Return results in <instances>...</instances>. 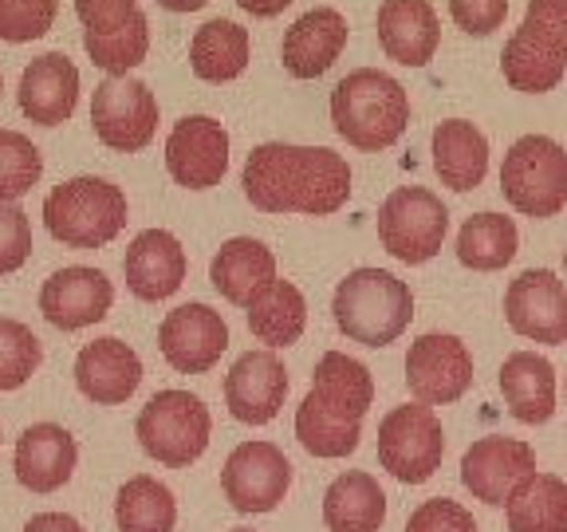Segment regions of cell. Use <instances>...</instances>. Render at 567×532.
Instances as JSON below:
<instances>
[{
    "label": "cell",
    "mask_w": 567,
    "mask_h": 532,
    "mask_svg": "<svg viewBox=\"0 0 567 532\" xmlns=\"http://www.w3.org/2000/svg\"><path fill=\"white\" fill-rule=\"evenodd\" d=\"M240 186L260 213H303L331 217L351 197V166L331 146L260 142L245 158Z\"/></svg>",
    "instance_id": "obj_1"
},
{
    "label": "cell",
    "mask_w": 567,
    "mask_h": 532,
    "mask_svg": "<svg viewBox=\"0 0 567 532\" xmlns=\"http://www.w3.org/2000/svg\"><path fill=\"white\" fill-rule=\"evenodd\" d=\"M331 123L354 151H386L410 126V95L386 71L359 68L331 91Z\"/></svg>",
    "instance_id": "obj_2"
},
{
    "label": "cell",
    "mask_w": 567,
    "mask_h": 532,
    "mask_svg": "<svg viewBox=\"0 0 567 532\" xmlns=\"http://www.w3.org/2000/svg\"><path fill=\"white\" fill-rule=\"evenodd\" d=\"M331 316L347 339L363 347H390L414 319V293L386 268H354L336 284Z\"/></svg>",
    "instance_id": "obj_3"
},
{
    "label": "cell",
    "mask_w": 567,
    "mask_h": 532,
    "mask_svg": "<svg viewBox=\"0 0 567 532\" xmlns=\"http://www.w3.org/2000/svg\"><path fill=\"white\" fill-rule=\"evenodd\" d=\"M44 225L68 248H103L126 229V194L106 177H71L44 197Z\"/></svg>",
    "instance_id": "obj_4"
},
{
    "label": "cell",
    "mask_w": 567,
    "mask_h": 532,
    "mask_svg": "<svg viewBox=\"0 0 567 532\" xmlns=\"http://www.w3.org/2000/svg\"><path fill=\"white\" fill-rule=\"evenodd\" d=\"M501 194L520 217L548 222L567 209V151L548 134H524L501 162Z\"/></svg>",
    "instance_id": "obj_5"
},
{
    "label": "cell",
    "mask_w": 567,
    "mask_h": 532,
    "mask_svg": "<svg viewBox=\"0 0 567 532\" xmlns=\"http://www.w3.org/2000/svg\"><path fill=\"white\" fill-rule=\"evenodd\" d=\"M138 446L166 470H186L209 450L213 418L197 395L189 390H158L134 422Z\"/></svg>",
    "instance_id": "obj_6"
},
{
    "label": "cell",
    "mask_w": 567,
    "mask_h": 532,
    "mask_svg": "<svg viewBox=\"0 0 567 532\" xmlns=\"http://www.w3.org/2000/svg\"><path fill=\"white\" fill-rule=\"evenodd\" d=\"M450 233V209L425 186H399L379 205V241L402 265L434 260Z\"/></svg>",
    "instance_id": "obj_7"
},
{
    "label": "cell",
    "mask_w": 567,
    "mask_h": 532,
    "mask_svg": "<svg viewBox=\"0 0 567 532\" xmlns=\"http://www.w3.org/2000/svg\"><path fill=\"white\" fill-rule=\"evenodd\" d=\"M445 430L434 407L406 402L379 422V466L402 485H422L442 470Z\"/></svg>",
    "instance_id": "obj_8"
},
{
    "label": "cell",
    "mask_w": 567,
    "mask_h": 532,
    "mask_svg": "<svg viewBox=\"0 0 567 532\" xmlns=\"http://www.w3.org/2000/svg\"><path fill=\"white\" fill-rule=\"evenodd\" d=\"M91 126L103 146L138 154L158 134V99L134 75H106L91 99Z\"/></svg>",
    "instance_id": "obj_9"
},
{
    "label": "cell",
    "mask_w": 567,
    "mask_h": 532,
    "mask_svg": "<svg viewBox=\"0 0 567 532\" xmlns=\"http://www.w3.org/2000/svg\"><path fill=\"white\" fill-rule=\"evenodd\" d=\"M406 387L422 407H450L473 387V351L453 331H425L406 351Z\"/></svg>",
    "instance_id": "obj_10"
},
{
    "label": "cell",
    "mask_w": 567,
    "mask_h": 532,
    "mask_svg": "<svg viewBox=\"0 0 567 532\" xmlns=\"http://www.w3.org/2000/svg\"><path fill=\"white\" fill-rule=\"evenodd\" d=\"M536 473V450L520 438H477L461 458V485L470 489L473 501L493 509H505Z\"/></svg>",
    "instance_id": "obj_11"
},
{
    "label": "cell",
    "mask_w": 567,
    "mask_h": 532,
    "mask_svg": "<svg viewBox=\"0 0 567 532\" xmlns=\"http://www.w3.org/2000/svg\"><path fill=\"white\" fill-rule=\"evenodd\" d=\"M221 489L237 513H272L292 489V461L272 442H240L225 461Z\"/></svg>",
    "instance_id": "obj_12"
},
{
    "label": "cell",
    "mask_w": 567,
    "mask_h": 532,
    "mask_svg": "<svg viewBox=\"0 0 567 532\" xmlns=\"http://www.w3.org/2000/svg\"><path fill=\"white\" fill-rule=\"evenodd\" d=\"M505 319L532 344H567V280L551 268H524L505 288Z\"/></svg>",
    "instance_id": "obj_13"
},
{
    "label": "cell",
    "mask_w": 567,
    "mask_h": 532,
    "mask_svg": "<svg viewBox=\"0 0 567 532\" xmlns=\"http://www.w3.org/2000/svg\"><path fill=\"white\" fill-rule=\"evenodd\" d=\"M158 347L162 359L174 371L205 375L221 364V355L229 351V324L209 304H182V308L166 311V319H162Z\"/></svg>",
    "instance_id": "obj_14"
},
{
    "label": "cell",
    "mask_w": 567,
    "mask_h": 532,
    "mask_svg": "<svg viewBox=\"0 0 567 532\" xmlns=\"http://www.w3.org/2000/svg\"><path fill=\"white\" fill-rule=\"evenodd\" d=\"M166 170L182 190L221 186L229 170V131L213 115H186L166 139Z\"/></svg>",
    "instance_id": "obj_15"
},
{
    "label": "cell",
    "mask_w": 567,
    "mask_h": 532,
    "mask_svg": "<svg viewBox=\"0 0 567 532\" xmlns=\"http://www.w3.org/2000/svg\"><path fill=\"white\" fill-rule=\"evenodd\" d=\"M288 399V371L276 351H245L225 375V407L237 422L268 426Z\"/></svg>",
    "instance_id": "obj_16"
},
{
    "label": "cell",
    "mask_w": 567,
    "mask_h": 532,
    "mask_svg": "<svg viewBox=\"0 0 567 532\" xmlns=\"http://www.w3.org/2000/svg\"><path fill=\"white\" fill-rule=\"evenodd\" d=\"M115 304V284L106 280L99 268H87V265H71V268H60L44 280L40 288V311L52 328L60 331H80V328H91L99 319H106Z\"/></svg>",
    "instance_id": "obj_17"
},
{
    "label": "cell",
    "mask_w": 567,
    "mask_h": 532,
    "mask_svg": "<svg viewBox=\"0 0 567 532\" xmlns=\"http://www.w3.org/2000/svg\"><path fill=\"white\" fill-rule=\"evenodd\" d=\"M347 17L339 9H311L280 40V63L292 80H319L336 68V60L347 48Z\"/></svg>",
    "instance_id": "obj_18"
},
{
    "label": "cell",
    "mask_w": 567,
    "mask_h": 532,
    "mask_svg": "<svg viewBox=\"0 0 567 532\" xmlns=\"http://www.w3.org/2000/svg\"><path fill=\"white\" fill-rule=\"evenodd\" d=\"M186 273H189L186 248H182V241L169 229L138 233L123 257L126 288L146 304L169 300L186 284Z\"/></svg>",
    "instance_id": "obj_19"
},
{
    "label": "cell",
    "mask_w": 567,
    "mask_h": 532,
    "mask_svg": "<svg viewBox=\"0 0 567 532\" xmlns=\"http://www.w3.org/2000/svg\"><path fill=\"white\" fill-rule=\"evenodd\" d=\"M374 28L386 60L402 68H425L442 48V20L430 0H382Z\"/></svg>",
    "instance_id": "obj_20"
},
{
    "label": "cell",
    "mask_w": 567,
    "mask_h": 532,
    "mask_svg": "<svg viewBox=\"0 0 567 532\" xmlns=\"http://www.w3.org/2000/svg\"><path fill=\"white\" fill-rule=\"evenodd\" d=\"M20 111L40 126H60L75 115L80 103V68L68 60L63 52H44L35 55L20 75Z\"/></svg>",
    "instance_id": "obj_21"
},
{
    "label": "cell",
    "mask_w": 567,
    "mask_h": 532,
    "mask_svg": "<svg viewBox=\"0 0 567 532\" xmlns=\"http://www.w3.org/2000/svg\"><path fill=\"white\" fill-rule=\"evenodd\" d=\"M142 359L131 344L115 336H103L75 355V387L87 395L95 407H118L138 390Z\"/></svg>",
    "instance_id": "obj_22"
},
{
    "label": "cell",
    "mask_w": 567,
    "mask_h": 532,
    "mask_svg": "<svg viewBox=\"0 0 567 532\" xmlns=\"http://www.w3.org/2000/svg\"><path fill=\"white\" fill-rule=\"evenodd\" d=\"M80 461L75 438L55 422H35L17 438V481L32 493H55L71 481Z\"/></svg>",
    "instance_id": "obj_23"
},
{
    "label": "cell",
    "mask_w": 567,
    "mask_h": 532,
    "mask_svg": "<svg viewBox=\"0 0 567 532\" xmlns=\"http://www.w3.org/2000/svg\"><path fill=\"white\" fill-rule=\"evenodd\" d=\"M434 151V174L453 194H470L485 182L488 174V139L470 119H445L434 126L430 139Z\"/></svg>",
    "instance_id": "obj_24"
},
{
    "label": "cell",
    "mask_w": 567,
    "mask_h": 532,
    "mask_svg": "<svg viewBox=\"0 0 567 532\" xmlns=\"http://www.w3.org/2000/svg\"><path fill=\"white\" fill-rule=\"evenodd\" d=\"M308 395L323 415L339 418V422H363L367 410L374 407V375L351 355L328 351L319 355Z\"/></svg>",
    "instance_id": "obj_25"
},
{
    "label": "cell",
    "mask_w": 567,
    "mask_h": 532,
    "mask_svg": "<svg viewBox=\"0 0 567 532\" xmlns=\"http://www.w3.org/2000/svg\"><path fill=\"white\" fill-rule=\"evenodd\" d=\"M501 399L524 426H544L556 415V367L536 351H513L501 364Z\"/></svg>",
    "instance_id": "obj_26"
},
{
    "label": "cell",
    "mask_w": 567,
    "mask_h": 532,
    "mask_svg": "<svg viewBox=\"0 0 567 532\" xmlns=\"http://www.w3.org/2000/svg\"><path fill=\"white\" fill-rule=\"evenodd\" d=\"M209 280L213 288L237 308H248V300L276 280V257L265 241L252 237H233L217 248V257L209 260Z\"/></svg>",
    "instance_id": "obj_27"
},
{
    "label": "cell",
    "mask_w": 567,
    "mask_h": 532,
    "mask_svg": "<svg viewBox=\"0 0 567 532\" xmlns=\"http://www.w3.org/2000/svg\"><path fill=\"white\" fill-rule=\"evenodd\" d=\"M328 532H379L386 524V493L363 470H347L323 493Z\"/></svg>",
    "instance_id": "obj_28"
},
{
    "label": "cell",
    "mask_w": 567,
    "mask_h": 532,
    "mask_svg": "<svg viewBox=\"0 0 567 532\" xmlns=\"http://www.w3.org/2000/svg\"><path fill=\"white\" fill-rule=\"evenodd\" d=\"M248 331L268 347V351H280V347L300 344L303 328H308V300L296 288L292 280H280L276 276L268 288H260L245 308Z\"/></svg>",
    "instance_id": "obj_29"
},
{
    "label": "cell",
    "mask_w": 567,
    "mask_h": 532,
    "mask_svg": "<svg viewBox=\"0 0 567 532\" xmlns=\"http://www.w3.org/2000/svg\"><path fill=\"white\" fill-rule=\"evenodd\" d=\"M248 60H252V40H248V28H240L237 20H205L189 40V68L205 83L237 80L245 75Z\"/></svg>",
    "instance_id": "obj_30"
},
{
    "label": "cell",
    "mask_w": 567,
    "mask_h": 532,
    "mask_svg": "<svg viewBox=\"0 0 567 532\" xmlns=\"http://www.w3.org/2000/svg\"><path fill=\"white\" fill-rule=\"evenodd\" d=\"M501 75L520 95H548V91H556L564 83L567 55L544 44V40H536L528 28H516L508 35L505 52H501Z\"/></svg>",
    "instance_id": "obj_31"
},
{
    "label": "cell",
    "mask_w": 567,
    "mask_h": 532,
    "mask_svg": "<svg viewBox=\"0 0 567 532\" xmlns=\"http://www.w3.org/2000/svg\"><path fill=\"white\" fill-rule=\"evenodd\" d=\"M516 248H520L516 222L493 209L473 213L457 233V260L473 273H501L505 265H513Z\"/></svg>",
    "instance_id": "obj_32"
},
{
    "label": "cell",
    "mask_w": 567,
    "mask_h": 532,
    "mask_svg": "<svg viewBox=\"0 0 567 532\" xmlns=\"http://www.w3.org/2000/svg\"><path fill=\"white\" fill-rule=\"evenodd\" d=\"M508 532H567V481L536 473L505 505Z\"/></svg>",
    "instance_id": "obj_33"
},
{
    "label": "cell",
    "mask_w": 567,
    "mask_h": 532,
    "mask_svg": "<svg viewBox=\"0 0 567 532\" xmlns=\"http://www.w3.org/2000/svg\"><path fill=\"white\" fill-rule=\"evenodd\" d=\"M83 48H87L91 63L106 75H131L146 52H151V20L146 12H134L131 20L115 28H83Z\"/></svg>",
    "instance_id": "obj_34"
},
{
    "label": "cell",
    "mask_w": 567,
    "mask_h": 532,
    "mask_svg": "<svg viewBox=\"0 0 567 532\" xmlns=\"http://www.w3.org/2000/svg\"><path fill=\"white\" fill-rule=\"evenodd\" d=\"M115 521L118 532H174L177 524V501L169 485L158 478H131L115 497Z\"/></svg>",
    "instance_id": "obj_35"
},
{
    "label": "cell",
    "mask_w": 567,
    "mask_h": 532,
    "mask_svg": "<svg viewBox=\"0 0 567 532\" xmlns=\"http://www.w3.org/2000/svg\"><path fill=\"white\" fill-rule=\"evenodd\" d=\"M296 438H300V446L311 458L336 461L359 450V442H363V422H339V418L323 415L311 395H303V402L296 407Z\"/></svg>",
    "instance_id": "obj_36"
},
{
    "label": "cell",
    "mask_w": 567,
    "mask_h": 532,
    "mask_svg": "<svg viewBox=\"0 0 567 532\" xmlns=\"http://www.w3.org/2000/svg\"><path fill=\"white\" fill-rule=\"evenodd\" d=\"M44 177V158L20 131H0V202H20Z\"/></svg>",
    "instance_id": "obj_37"
},
{
    "label": "cell",
    "mask_w": 567,
    "mask_h": 532,
    "mask_svg": "<svg viewBox=\"0 0 567 532\" xmlns=\"http://www.w3.org/2000/svg\"><path fill=\"white\" fill-rule=\"evenodd\" d=\"M44 359V347L20 319H0V390H20Z\"/></svg>",
    "instance_id": "obj_38"
},
{
    "label": "cell",
    "mask_w": 567,
    "mask_h": 532,
    "mask_svg": "<svg viewBox=\"0 0 567 532\" xmlns=\"http://www.w3.org/2000/svg\"><path fill=\"white\" fill-rule=\"evenodd\" d=\"M60 0H0V40L4 44H32L48 35Z\"/></svg>",
    "instance_id": "obj_39"
},
{
    "label": "cell",
    "mask_w": 567,
    "mask_h": 532,
    "mask_svg": "<svg viewBox=\"0 0 567 532\" xmlns=\"http://www.w3.org/2000/svg\"><path fill=\"white\" fill-rule=\"evenodd\" d=\"M32 257V222L17 202H0V276L24 268Z\"/></svg>",
    "instance_id": "obj_40"
},
{
    "label": "cell",
    "mask_w": 567,
    "mask_h": 532,
    "mask_svg": "<svg viewBox=\"0 0 567 532\" xmlns=\"http://www.w3.org/2000/svg\"><path fill=\"white\" fill-rule=\"evenodd\" d=\"M406 532H477V521L470 509L450 501V497H434L410 513Z\"/></svg>",
    "instance_id": "obj_41"
},
{
    "label": "cell",
    "mask_w": 567,
    "mask_h": 532,
    "mask_svg": "<svg viewBox=\"0 0 567 532\" xmlns=\"http://www.w3.org/2000/svg\"><path fill=\"white\" fill-rule=\"evenodd\" d=\"M520 28L567 55V0H528Z\"/></svg>",
    "instance_id": "obj_42"
},
{
    "label": "cell",
    "mask_w": 567,
    "mask_h": 532,
    "mask_svg": "<svg viewBox=\"0 0 567 532\" xmlns=\"http://www.w3.org/2000/svg\"><path fill=\"white\" fill-rule=\"evenodd\" d=\"M450 17L465 35L485 40V35H493L496 28L505 24L508 0H450Z\"/></svg>",
    "instance_id": "obj_43"
},
{
    "label": "cell",
    "mask_w": 567,
    "mask_h": 532,
    "mask_svg": "<svg viewBox=\"0 0 567 532\" xmlns=\"http://www.w3.org/2000/svg\"><path fill=\"white\" fill-rule=\"evenodd\" d=\"M138 12L134 0H75V17L83 20V28H115L123 20H131Z\"/></svg>",
    "instance_id": "obj_44"
},
{
    "label": "cell",
    "mask_w": 567,
    "mask_h": 532,
    "mask_svg": "<svg viewBox=\"0 0 567 532\" xmlns=\"http://www.w3.org/2000/svg\"><path fill=\"white\" fill-rule=\"evenodd\" d=\"M24 532H87V529L68 513H40L24 524Z\"/></svg>",
    "instance_id": "obj_45"
},
{
    "label": "cell",
    "mask_w": 567,
    "mask_h": 532,
    "mask_svg": "<svg viewBox=\"0 0 567 532\" xmlns=\"http://www.w3.org/2000/svg\"><path fill=\"white\" fill-rule=\"evenodd\" d=\"M240 12H248V17H257V20H268V17H280L292 0H237Z\"/></svg>",
    "instance_id": "obj_46"
},
{
    "label": "cell",
    "mask_w": 567,
    "mask_h": 532,
    "mask_svg": "<svg viewBox=\"0 0 567 532\" xmlns=\"http://www.w3.org/2000/svg\"><path fill=\"white\" fill-rule=\"evenodd\" d=\"M158 4L166 12H197V9H205L209 0H158Z\"/></svg>",
    "instance_id": "obj_47"
},
{
    "label": "cell",
    "mask_w": 567,
    "mask_h": 532,
    "mask_svg": "<svg viewBox=\"0 0 567 532\" xmlns=\"http://www.w3.org/2000/svg\"><path fill=\"white\" fill-rule=\"evenodd\" d=\"M0 91H4V75H0Z\"/></svg>",
    "instance_id": "obj_48"
},
{
    "label": "cell",
    "mask_w": 567,
    "mask_h": 532,
    "mask_svg": "<svg viewBox=\"0 0 567 532\" xmlns=\"http://www.w3.org/2000/svg\"><path fill=\"white\" fill-rule=\"evenodd\" d=\"M233 532H252V529H233Z\"/></svg>",
    "instance_id": "obj_49"
},
{
    "label": "cell",
    "mask_w": 567,
    "mask_h": 532,
    "mask_svg": "<svg viewBox=\"0 0 567 532\" xmlns=\"http://www.w3.org/2000/svg\"><path fill=\"white\" fill-rule=\"evenodd\" d=\"M564 265H567V248H564Z\"/></svg>",
    "instance_id": "obj_50"
}]
</instances>
